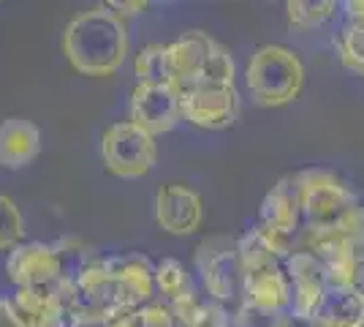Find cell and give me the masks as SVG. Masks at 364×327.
<instances>
[{
    "mask_svg": "<svg viewBox=\"0 0 364 327\" xmlns=\"http://www.w3.org/2000/svg\"><path fill=\"white\" fill-rule=\"evenodd\" d=\"M134 74L139 77V85H171L166 44H147L139 49Z\"/></svg>",
    "mask_w": 364,
    "mask_h": 327,
    "instance_id": "obj_19",
    "label": "cell"
},
{
    "mask_svg": "<svg viewBox=\"0 0 364 327\" xmlns=\"http://www.w3.org/2000/svg\"><path fill=\"white\" fill-rule=\"evenodd\" d=\"M28 327H71V322L65 316H49V319H38V322H31Z\"/></svg>",
    "mask_w": 364,
    "mask_h": 327,
    "instance_id": "obj_33",
    "label": "cell"
},
{
    "mask_svg": "<svg viewBox=\"0 0 364 327\" xmlns=\"http://www.w3.org/2000/svg\"><path fill=\"white\" fill-rule=\"evenodd\" d=\"M362 77H364V74H362Z\"/></svg>",
    "mask_w": 364,
    "mask_h": 327,
    "instance_id": "obj_37",
    "label": "cell"
},
{
    "mask_svg": "<svg viewBox=\"0 0 364 327\" xmlns=\"http://www.w3.org/2000/svg\"><path fill=\"white\" fill-rule=\"evenodd\" d=\"M104 327H134V313H120V316L109 319Z\"/></svg>",
    "mask_w": 364,
    "mask_h": 327,
    "instance_id": "obj_34",
    "label": "cell"
},
{
    "mask_svg": "<svg viewBox=\"0 0 364 327\" xmlns=\"http://www.w3.org/2000/svg\"><path fill=\"white\" fill-rule=\"evenodd\" d=\"M343 9L348 14V22H364V0H348Z\"/></svg>",
    "mask_w": 364,
    "mask_h": 327,
    "instance_id": "obj_31",
    "label": "cell"
},
{
    "mask_svg": "<svg viewBox=\"0 0 364 327\" xmlns=\"http://www.w3.org/2000/svg\"><path fill=\"white\" fill-rule=\"evenodd\" d=\"M107 6L114 11V14H120L122 19H128V16H139V14H144V11H147V3H144V0H109Z\"/></svg>",
    "mask_w": 364,
    "mask_h": 327,
    "instance_id": "obj_29",
    "label": "cell"
},
{
    "mask_svg": "<svg viewBox=\"0 0 364 327\" xmlns=\"http://www.w3.org/2000/svg\"><path fill=\"white\" fill-rule=\"evenodd\" d=\"M128 120L150 137L174 131L182 120L180 90L174 85H136L131 93Z\"/></svg>",
    "mask_w": 364,
    "mask_h": 327,
    "instance_id": "obj_7",
    "label": "cell"
},
{
    "mask_svg": "<svg viewBox=\"0 0 364 327\" xmlns=\"http://www.w3.org/2000/svg\"><path fill=\"white\" fill-rule=\"evenodd\" d=\"M14 306L28 325L49 316H63L55 286H19L14 295Z\"/></svg>",
    "mask_w": 364,
    "mask_h": 327,
    "instance_id": "obj_17",
    "label": "cell"
},
{
    "mask_svg": "<svg viewBox=\"0 0 364 327\" xmlns=\"http://www.w3.org/2000/svg\"><path fill=\"white\" fill-rule=\"evenodd\" d=\"M41 153V131L25 118H6L0 123V167L25 170Z\"/></svg>",
    "mask_w": 364,
    "mask_h": 327,
    "instance_id": "obj_13",
    "label": "cell"
},
{
    "mask_svg": "<svg viewBox=\"0 0 364 327\" xmlns=\"http://www.w3.org/2000/svg\"><path fill=\"white\" fill-rule=\"evenodd\" d=\"M168 306H171V313H174L177 327H198V322L204 319V311H207V303L198 300L193 292L177 297V300H171Z\"/></svg>",
    "mask_w": 364,
    "mask_h": 327,
    "instance_id": "obj_27",
    "label": "cell"
},
{
    "mask_svg": "<svg viewBox=\"0 0 364 327\" xmlns=\"http://www.w3.org/2000/svg\"><path fill=\"white\" fill-rule=\"evenodd\" d=\"M60 47L74 71L85 77H112L128 55V25L104 3L65 25Z\"/></svg>",
    "mask_w": 364,
    "mask_h": 327,
    "instance_id": "obj_1",
    "label": "cell"
},
{
    "mask_svg": "<svg viewBox=\"0 0 364 327\" xmlns=\"http://www.w3.org/2000/svg\"><path fill=\"white\" fill-rule=\"evenodd\" d=\"M134 327H177L168 303H147L134 311Z\"/></svg>",
    "mask_w": 364,
    "mask_h": 327,
    "instance_id": "obj_28",
    "label": "cell"
},
{
    "mask_svg": "<svg viewBox=\"0 0 364 327\" xmlns=\"http://www.w3.org/2000/svg\"><path fill=\"white\" fill-rule=\"evenodd\" d=\"M242 303H250V306H258V308L289 311L291 286H289V279H286L283 265L247 273L242 284Z\"/></svg>",
    "mask_w": 364,
    "mask_h": 327,
    "instance_id": "obj_15",
    "label": "cell"
},
{
    "mask_svg": "<svg viewBox=\"0 0 364 327\" xmlns=\"http://www.w3.org/2000/svg\"><path fill=\"white\" fill-rule=\"evenodd\" d=\"M334 47L346 68L364 74V22H348L340 33V38L334 41Z\"/></svg>",
    "mask_w": 364,
    "mask_h": 327,
    "instance_id": "obj_23",
    "label": "cell"
},
{
    "mask_svg": "<svg viewBox=\"0 0 364 327\" xmlns=\"http://www.w3.org/2000/svg\"><path fill=\"white\" fill-rule=\"evenodd\" d=\"M55 251H58V259H60L63 276L74 281L79 279V273L98 256V254H95L85 240H79V237H63L60 243H55Z\"/></svg>",
    "mask_w": 364,
    "mask_h": 327,
    "instance_id": "obj_21",
    "label": "cell"
},
{
    "mask_svg": "<svg viewBox=\"0 0 364 327\" xmlns=\"http://www.w3.org/2000/svg\"><path fill=\"white\" fill-rule=\"evenodd\" d=\"M359 327H364V325H359Z\"/></svg>",
    "mask_w": 364,
    "mask_h": 327,
    "instance_id": "obj_36",
    "label": "cell"
},
{
    "mask_svg": "<svg viewBox=\"0 0 364 327\" xmlns=\"http://www.w3.org/2000/svg\"><path fill=\"white\" fill-rule=\"evenodd\" d=\"M198 267H201L204 286L215 303H231V300L242 297L245 270L240 265L237 249L215 251L213 256H207V262H198Z\"/></svg>",
    "mask_w": 364,
    "mask_h": 327,
    "instance_id": "obj_14",
    "label": "cell"
},
{
    "mask_svg": "<svg viewBox=\"0 0 364 327\" xmlns=\"http://www.w3.org/2000/svg\"><path fill=\"white\" fill-rule=\"evenodd\" d=\"M234 249H237V256H240V265H242L245 276H247V273H256V270L283 265L258 227H250L245 234H240V240H237Z\"/></svg>",
    "mask_w": 364,
    "mask_h": 327,
    "instance_id": "obj_18",
    "label": "cell"
},
{
    "mask_svg": "<svg viewBox=\"0 0 364 327\" xmlns=\"http://www.w3.org/2000/svg\"><path fill=\"white\" fill-rule=\"evenodd\" d=\"M204 204L196 191L185 186H164L155 194V221L168 234H193L201 227Z\"/></svg>",
    "mask_w": 364,
    "mask_h": 327,
    "instance_id": "obj_12",
    "label": "cell"
},
{
    "mask_svg": "<svg viewBox=\"0 0 364 327\" xmlns=\"http://www.w3.org/2000/svg\"><path fill=\"white\" fill-rule=\"evenodd\" d=\"M0 327H28L11 300H0Z\"/></svg>",
    "mask_w": 364,
    "mask_h": 327,
    "instance_id": "obj_30",
    "label": "cell"
},
{
    "mask_svg": "<svg viewBox=\"0 0 364 327\" xmlns=\"http://www.w3.org/2000/svg\"><path fill=\"white\" fill-rule=\"evenodd\" d=\"M215 41L201 31H188L180 38H174L166 44V58H168V71H171V85L185 93L188 88L198 85V79L204 74L207 58L213 52Z\"/></svg>",
    "mask_w": 364,
    "mask_h": 327,
    "instance_id": "obj_11",
    "label": "cell"
},
{
    "mask_svg": "<svg viewBox=\"0 0 364 327\" xmlns=\"http://www.w3.org/2000/svg\"><path fill=\"white\" fill-rule=\"evenodd\" d=\"M334 11H337V3L334 0H289L286 3L289 25L296 28V31L321 28Z\"/></svg>",
    "mask_w": 364,
    "mask_h": 327,
    "instance_id": "obj_20",
    "label": "cell"
},
{
    "mask_svg": "<svg viewBox=\"0 0 364 327\" xmlns=\"http://www.w3.org/2000/svg\"><path fill=\"white\" fill-rule=\"evenodd\" d=\"M289 311L274 308H258L250 303H240V308L231 313V327H291Z\"/></svg>",
    "mask_w": 364,
    "mask_h": 327,
    "instance_id": "obj_24",
    "label": "cell"
},
{
    "mask_svg": "<svg viewBox=\"0 0 364 327\" xmlns=\"http://www.w3.org/2000/svg\"><path fill=\"white\" fill-rule=\"evenodd\" d=\"M302 229L334 232L364 251V207L337 175L326 170H307L296 177Z\"/></svg>",
    "mask_w": 364,
    "mask_h": 327,
    "instance_id": "obj_2",
    "label": "cell"
},
{
    "mask_svg": "<svg viewBox=\"0 0 364 327\" xmlns=\"http://www.w3.org/2000/svg\"><path fill=\"white\" fill-rule=\"evenodd\" d=\"M350 292H356V295L364 300V254H362V259H359V267H356V276H353V286H350Z\"/></svg>",
    "mask_w": 364,
    "mask_h": 327,
    "instance_id": "obj_32",
    "label": "cell"
},
{
    "mask_svg": "<svg viewBox=\"0 0 364 327\" xmlns=\"http://www.w3.org/2000/svg\"><path fill=\"white\" fill-rule=\"evenodd\" d=\"M364 325V300L350 289H329L310 327H359Z\"/></svg>",
    "mask_w": 364,
    "mask_h": 327,
    "instance_id": "obj_16",
    "label": "cell"
},
{
    "mask_svg": "<svg viewBox=\"0 0 364 327\" xmlns=\"http://www.w3.org/2000/svg\"><path fill=\"white\" fill-rule=\"evenodd\" d=\"M286 279L291 286V306L289 313L296 322H313L316 311L321 308L323 297L329 292V279L326 267L307 251H294L289 259L283 262Z\"/></svg>",
    "mask_w": 364,
    "mask_h": 327,
    "instance_id": "obj_6",
    "label": "cell"
},
{
    "mask_svg": "<svg viewBox=\"0 0 364 327\" xmlns=\"http://www.w3.org/2000/svg\"><path fill=\"white\" fill-rule=\"evenodd\" d=\"M155 286H158V292L166 297L168 303L182 295H188V292H193L191 289V276H188V270L177 259H164V262L155 265Z\"/></svg>",
    "mask_w": 364,
    "mask_h": 327,
    "instance_id": "obj_22",
    "label": "cell"
},
{
    "mask_svg": "<svg viewBox=\"0 0 364 327\" xmlns=\"http://www.w3.org/2000/svg\"><path fill=\"white\" fill-rule=\"evenodd\" d=\"M256 227L272 246L277 259L286 262L296 249V237L302 232V204H299V188L294 177H283L264 197Z\"/></svg>",
    "mask_w": 364,
    "mask_h": 327,
    "instance_id": "obj_4",
    "label": "cell"
},
{
    "mask_svg": "<svg viewBox=\"0 0 364 327\" xmlns=\"http://www.w3.org/2000/svg\"><path fill=\"white\" fill-rule=\"evenodd\" d=\"M101 156L112 175L125 177V180H136L155 167L158 147H155V137L141 131L131 120H122L104 131Z\"/></svg>",
    "mask_w": 364,
    "mask_h": 327,
    "instance_id": "obj_5",
    "label": "cell"
},
{
    "mask_svg": "<svg viewBox=\"0 0 364 327\" xmlns=\"http://www.w3.org/2000/svg\"><path fill=\"white\" fill-rule=\"evenodd\" d=\"M234 58L226 47H220L215 41L213 52L207 58V66H204V74L198 79V85H218V88H234Z\"/></svg>",
    "mask_w": 364,
    "mask_h": 327,
    "instance_id": "obj_26",
    "label": "cell"
},
{
    "mask_svg": "<svg viewBox=\"0 0 364 327\" xmlns=\"http://www.w3.org/2000/svg\"><path fill=\"white\" fill-rule=\"evenodd\" d=\"M245 82L258 107H286L302 93L304 63L294 49L267 44L250 58Z\"/></svg>",
    "mask_w": 364,
    "mask_h": 327,
    "instance_id": "obj_3",
    "label": "cell"
},
{
    "mask_svg": "<svg viewBox=\"0 0 364 327\" xmlns=\"http://www.w3.org/2000/svg\"><path fill=\"white\" fill-rule=\"evenodd\" d=\"M6 276L16 289L19 286H52L63 276L58 251H55V246H46L38 240L22 243L9 254Z\"/></svg>",
    "mask_w": 364,
    "mask_h": 327,
    "instance_id": "obj_10",
    "label": "cell"
},
{
    "mask_svg": "<svg viewBox=\"0 0 364 327\" xmlns=\"http://www.w3.org/2000/svg\"><path fill=\"white\" fill-rule=\"evenodd\" d=\"M182 120L220 131L237 120L240 112V95L234 88H218V85H193L180 93Z\"/></svg>",
    "mask_w": 364,
    "mask_h": 327,
    "instance_id": "obj_8",
    "label": "cell"
},
{
    "mask_svg": "<svg viewBox=\"0 0 364 327\" xmlns=\"http://www.w3.org/2000/svg\"><path fill=\"white\" fill-rule=\"evenodd\" d=\"M155 289V267L144 256H112V306L117 316L152 303Z\"/></svg>",
    "mask_w": 364,
    "mask_h": 327,
    "instance_id": "obj_9",
    "label": "cell"
},
{
    "mask_svg": "<svg viewBox=\"0 0 364 327\" xmlns=\"http://www.w3.org/2000/svg\"><path fill=\"white\" fill-rule=\"evenodd\" d=\"M22 237H25V218L14 199L0 194V251L11 254L16 246H22Z\"/></svg>",
    "mask_w": 364,
    "mask_h": 327,
    "instance_id": "obj_25",
    "label": "cell"
},
{
    "mask_svg": "<svg viewBox=\"0 0 364 327\" xmlns=\"http://www.w3.org/2000/svg\"><path fill=\"white\" fill-rule=\"evenodd\" d=\"M71 327H104V325H98V322H71Z\"/></svg>",
    "mask_w": 364,
    "mask_h": 327,
    "instance_id": "obj_35",
    "label": "cell"
}]
</instances>
